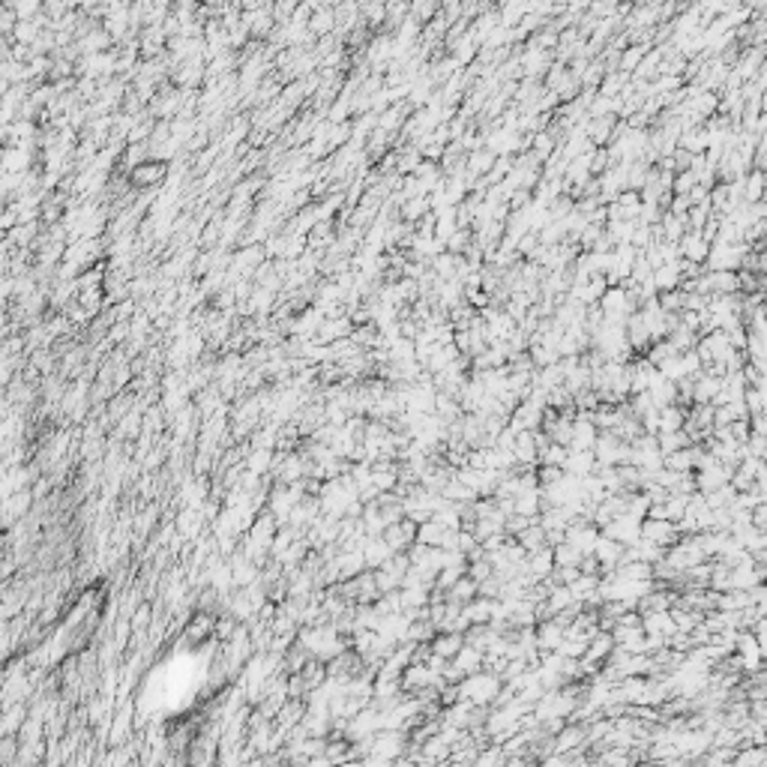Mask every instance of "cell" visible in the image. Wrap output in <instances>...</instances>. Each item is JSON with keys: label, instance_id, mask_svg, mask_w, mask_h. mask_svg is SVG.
<instances>
[{"label": "cell", "instance_id": "cell-12", "mask_svg": "<svg viewBox=\"0 0 767 767\" xmlns=\"http://www.w3.org/2000/svg\"><path fill=\"white\" fill-rule=\"evenodd\" d=\"M513 456L521 465H537V444H534V429H519L513 441Z\"/></svg>", "mask_w": 767, "mask_h": 767}, {"label": "cell", "instance_id": "cell-37", "mask_svg": "<svg viewBox=\"0 0 767 767\" xmlns=\"http://www.w3.org/2000/svg\"><path fill=\"white\" fill-rule=\"evenodd\" d=\"M696 183H698L696 174H692L689 168H687V171H677V174H675V180H671V192H675V195H687V192L696 186Z\"/></svg>", "mask_w": 767, "mask_h": 767}, {"label": "cell", "instance_id": "cell-23", "mask_svg": "<svg viewBox=\"0 0 767 767\" xmlns=\"http://www.w3.org/2000/svg\"><path fill=\"white\" fill-rule=\"evenodd\" d=\"M684 420H687V408H680V404L659 408V432H675L684 425Z\"/></svg>", "mask_w": 767, "mask_h": 767}, {"label": "cell", "instance_id": "cell-33", "mask_svg": "<svg viewBox=\"0 0 767 767\" xmlns=\"http://www.w3.org/2000/svg\"><path fill=\"white\" fill-rule=\"evenodd\" d=\"M567 453H570V450H567L563 444H555V441H551V444H546V446H542V450L537 453V465H561V467H563V459H567Z\"/></svg>", "mask_w": 767, "mask_h": 767}, {"label": "cell", "instance_id": "cell-19", "mask_svg": "<svg viewBox=\"0 0 767 767\" xmlns=\"http://www.w3.org/2000/svg\"><path fill=\"white\" fill-rule=\"evenodd\" d=\"M659 228H663V240L677 243L687 234V222H684V216H677V213H668L666 210L663 216H659Z\"/></svg>", "mask_w": 767, "mask_h": 767}, {"label": "cell", "instance_id": "cell-24", "mask_svg": "<svg viewBox=\"0 0 767 767\" xmlns=\"http://www.w3.org/2000/svg\"><path fill=\"white\" fill-rule=\"evenodd\" d=\"M446 600H459V603H467V600H474L477 596V582L471 579V575H459V579L453 582V588H446Z\"/></svg>", "mask_w": 767, "mask_h": 767}, {"label": "cell", "instance_id": "cell-13", "mask_svg": "<svg viewBox=\"0 0 767 767\" xmlns=\"http://www.w3.org/2000/svg\"><path fill=\"white\" fill-rule=\"evenodd\" d=\"M432 651L438 654V656H444V659H453L456 656V651H459V647L465 645V638H462V633H446V630H438L432 635Z\"/></svg>", "mask_w": 767, "mask_h": 767}, {"label": "cell", "instance_id": "cell-10", "mask_svg": "<svg viewBox=\"0 0 767 767\" xmlns=\"http://www.w3.org/2000/svg\"><path fill=\"white\" fill-rule=\"evenodd\" d=\"M596 471V456L593 450H570L567 459H563V474L572 477H584Z\"/></svg>", "mask_w": 767, "mask_h": 767}, {"label": "cell", "instance_id": "cell-16", "mask_svg": "<svg viewBox=\"0 0 767 767\" xmlns=\"http://www.w3.org/2000/svg\"><path fill=\"white\" fill-rule=\"evenodd\" d=\"M651 282H654L656 291H668V288H677V285H680V267H677V261H668V264H659V267H654Z\"/></svg>", "mask_w": 767, "mask_h": 767}, {"label": "cell", "instance_id": "cell-25", "mask_svg": "<svg viewBox=\"0 0 767 767\" xmlns=\"http://www.w3.org/2000/svg\"><path fill=\"white\" fill-rule=\"evenodd\" d=\"M551 561H555V567H579V561H582V551L572 546V542H558V546H551Z\"/></svg>", "mask_w": 767, "mask_h": 767}, {"label": "cell", "instance_id": "cell-14", "mask_svg": "<svg viewBox=\"0 0 767 767\" xmlns=\"http://www.w3.org/2000/svg\"><path fill=\"white\" fill-rule=\"evenodd\" d=\"M393 555V549L384 542L381 537H369L363 542V561H366V570H378L384 561Z\"/></svg>", "mask_w": 767, "mask_h": 767}, {"label": "cell", "instance_id": "cell-31", "mask_svg": "<svg viewBox=\"0 0 767 767\" xmlns=\"http://www.w3.org/2000/svg\"><path fill=\"white\" fill-rule=\"evenodd\" d=\"M684 291L680 288H668V291H656V306L663 312H680L684 309Z\"/></svg>", "mask_w": 767, "mask_h": 767}, {"label": "cell", "instance_id": "cell-9", "mask_svg": "<svg viewBox=\"0 0 767 767\" xmlns=\"http://www.w3.org/2000/svg\"><path fill=\"white\" fill-rule=\"evenodd\" d=\"M593 441H596V425L588 417H579V414H575V420H572V438H570L567 450H593Z\"/></svg>", "mask_w": 767, "mask_h": 767}, {"label": "cell", "instance_id": "cell-7", "mask_svg": "<svg viewBox=\"0 0 767 767\" xmlns=\"http://www.w3.org/2000/svg\"><path fill=\"white\" fill-rule=\"evenodd\" d=\"M677 249H680V258L696 261V264H705L710 243H708L705 237H701V231H687L684 237L677 240Z\"/></svg>", "mask_w": 767, "mask_h": 767}, {"label": "cell", "instance_id": "cell-3", "mask_svg": "<svg viewBox=\"0 0 767 767\" xmlns=\"http://www.w3.org/2000/svg\"><path fill=\"white\" fill-rule=\"evenodd\" d=\"M642 521L633 519V516H614L612 521H605V525L600 528V534L603 537H609L614 542H621V546H633V542L642 537Z\"/></svg>", "mask_w": 767, "mask_h": 767}, {"label": "cell", "instance_id": "cell-34", "mask_svg": "<svg viewBox=\"0 0 767 767\" xmlns=\"http://www.w3.org/2000/svg\"><path fill=\"white\" fill-rule=\"evenodd\" d=\"M687 498H689V495H668V498L663 500L666 519H668V521H677L680 516L687 513Z\"/></svg>", "mask_w": 767, "mask_h": 767}, {"label": "cell", "instance_id": "cell-38", "mask_svg": "<svg viewBox=\"0 0 767 767\" xmlns=\"http://www.w3.org/2000/svg\"><path fill=\"white\" fill-rule=\"evenodd\" d=\"M750 719L767 729V698H752L750 701Z\"/></svg>", "mask_w": 767, "mask_h": 767}, {"label": "cell", "instance_id": "cell-8", "mask_svg": "<svg viewBox=\"0 0 767 767\" xmlns=\"http://www.w3.org/2000/svg\"><path fill=\"white\" fill-rule=\"evenodd\" d=\"M621 551H624L621 542H614V540L600 534V540L593 542V558L600 561V572H614L617 561H621Z\"/></svg>", "mask_w": 767, "mask_h": 767}, {"label": "cell", "instance_id": "cell-6", "mask_svg": "<svg viewBox=\"0 0 767 767\" xmlns=\"http://www.w3.org/2000/svg\"><path fill=\"white\" fill-rule=\"evenodd\" d=\"M165 174H168V165L162 162V159H153V162H138L135 168H132V186H138V189H153V186H159L165 180Z\"/></svg>", "mask_w": 767, "mask_h": 767}, {"label": "cell", "instance_id": "cell-15", "mask_svg": "<svg viewBox=\"0 0 767 767\" xmlns=\"http://www.w3.org/2000/svg\"><path fill=\"white\" fill-rule=\"evenodd\" d=\"M453 666L459 668L462 675H474V671L483 668V651H479V647H471V645H462L453 656Z\"/></svg>", "mask_w": 767, "mask_h": 767}, {"label": "cell", "instance_id": "cell-26", "mask_svg": "<svg viewBox=\"0 0 767 767\" xmlns=\"http://www.w3.org/2000/svg\"><path fill=\"white\" fill-rule=\"evenodd\" d=\"M438 13H441V0H408V15L417 18L420 24L432 21Z\"/></svg>", "mask_w": 767, "mask_h": 767}, {"label": "cell", "instance_id": "cell-22", "mask_svg": "<svg viewBox=\"0 0 767 767\" xmlns=\"http://www.w3.org/2000/svg\"><path fill=\"white\" fill-rule=\"evenodd\" d=\"M435 633L438 630H435L429 617H414V621H408V630H404V642H432Z\"/></svg>", "mask_w": 767, "mask_h": 767}, {"label": "cell", "instance_id": "cell-39", "mask_svg": "<svg viewBox=\"0 0 767 767\" xmlns=\"http://www.w3.org/2000/svg\"><path fill=\"white\" fill-rule=\"evenodd\" d=\"M750 525L759 528V530H767V504L764 500H759V504L750 509Z\"/></svg>", "mask_w": 767, "mask_h": 767}, {"label": "cell", "instance_id": "cell-17", "mask_svg": "<svg viewBox=\"0 0 767 767\" xmlns=\"http://www.w3.org/2000/svg\"><path fill=\"white\" fill-rule=\"evenodd\" d=\"M666 342L675 348L677 354H684V351H692V348H696L698 333H696V330H689V327H684V324H677L675 330H668V333H666Z\"/></svg>", "mask_w": 767, "mask_h": 767}, {"label": "cell", "instance_id": "cell-20", "mask_svg": "<svg viewBox=\"0 0 767 767\" xmlns=\"http://www.w3.org/2000/svg\"><path fill=\"white\" fill-rule=\"evenodd\" d=\"M734 767H764L767 764V747H740L731 759Z\"/></svg>", "mask_w": 767, "mask_h": 767}, {"label": "cell", "instance_id": "cell-28", "mask_svg": "<svg viewBox=\"0 0 767 767\" xmlns=\"http://www.w3.org/2000/svg\"><path fill=\"white\" fill-rule=\"evenodd\" d=\"M656 446H659V453H675V450H684V446H689V438L680 429L675 432H656Z\"/></svg>", "mask_w": 767, "mask_h": 767}, {"label": "cell", "instance_id": "cell-21", "mask_svg": "<svg viewBox=\"0 0 767 767\" xmlns=\"http://www.w3.org/2000/svg\"><path fill=\"white\" fill-rule=\"evenodd\" d=\"M444 534H446V528L435 519H425L417 525V542H423V546H441Z\"/></svg>", "mask_w": 767, "mask_h": 767}, {"label": "cell", "instance_id": "cell-1", "mask_svg": "<svg viewBox=\"0 0 767 767\" xmlns=\"http://www.w3.org/2000/svg\"><path fill=\"white\" fill-rule=\"evenodd\" d=\"M498 689H500V677L495 675V671H486V668L474 671V675H465L459 680V696L474 701V705H492Z\"/></svg>", "mask_w": 767, "mask_h": 767}, {"label": "cell", "instance_id": "cell-11", "mask_svg": "<svg viewBox=\"0 0 767 767\" xmlns=\"http://www.w3.org/2000/svg\"><path fill=\"white\" fill-rule=\"evenodd\" d=\"M534 638H537L540 651H555V647L563 642V626L555 624L551 617L549 621H540V624H534Z\"/></svg>", "mask_w": 767, "mask_h": 767}, {"label": "cell", "instance_id": "cell-27", "mask_svg": "<svg viewBox=\"0 0 767 767\" xmlns=\"http://www.w3.org/2000/svg\"><path fill=\"white\" fill-rule=\"evenodd\" d=\"M651 48H654V45H626V48L621 51V63H617V69L626 72V76H633L635 66L642 63V57H645Z\"/></svg>", "mask_w": 767, "mask_h": 767}, {"label": "cell", "instance_id": "cell-36", "mask_svg": "<svg viewBox=\"0 0 767 767\" xmlns=\"http://www.w3.org/2000/svg\"><path fill=\"white\" fill-rule=\"evenodd\" d=\"M764 402H767V396H764V387H747V390H743V404H747V411H750V414H755V411H764Z\"/></svg>", "mask_w": 767, "mask_h": 767}, {"label": "cell", "instance_id": "cell-2", "mask_svg": "<svg viewBox=\"0 0 767 767\" xmlns=\"http://www.w3.org/2000/svg\"><path fill=\"white\" fill-rule=\"evenodd\" d=\"M381 540L387 542L393 551H404L414 540H417V521H411L408 516H402L399 521H390V525H384Z\"/></svg>", "mask_w": 767, "mask_h": 767}, {"label": "cell", "instance_id": "cell-18", "mask_svg": "<svg viewBox=\"0 0 767 767\" xmlns=\"http://www.w3.org/2000/svg\"><path fill=\"white\" fill-rule=\"evenodd\" d=\"M462 614L471 624H488V617H492V600H488V596H474V600H467L462 605Z\"/></svg>", "mask_w": 767, "mask_h": 767}, {"label": "cell", "instance_id": "cell-29", "mask_svg": "<svg viewBox=\"0 0 767 767\" xmlns=\"http://www.w3.org/2000/svg\"><path fill=\"white\" fill-rule=\"evenodd\" d=\"M630 81V76H626V72H621V69H614V72H605L603 76V81L596 84V93L600 96H617L624 90V84Z\"/></svg>", "mask_w": 767, "mask_h": 767}, {"label": "cell", "instance_id": "cell-35", "mask_svg": "<svg viewBox=\"0 0 767 767\" xmlns=\"http://www.w3.org/2000/svg\"><path fill=\"white\" fill-rule=\"evenodd\" d=\"M534 474H537V486H551L563 477V467L561 465H537Z\"/></svg>", "mask_w": 767, "mask_h": 767}, {"label": "cell", "instance_id": "cell-32", "mask_svg": "<svg viewBox=\"0 0 767 767\" xmlns=\"http://www.w3.org/2000/svg\"><path fill=\"white\" fill-rule=\"evenodd\" d=\"M603 76H605L603 60H600V57H591V60H588V66L582 69L579 81H582V87H591V90H596V84L603 81Z\"/></svg>", "mask_w": 767, "mask_h": 767}, {"label": "cell", "instance_id": "cell-5", "mask_svg": "<svg viewBox=\"0 0 767 767\" xmlns=\"http://www.w3.org/2000/svg\"><path fill=\"white\" fill-rule=\"evenodd\" d=\"M582 126H584V135H588V141H591L593 147H605V144L612 141V135H614L617 117H614V114H603V117H584Z\"/></svg>", "mask_w": 767, "mask_h": 767}, {"label": "cell", "instance_id": "cell-4", "mask_svg": "<svg viewBox=\"0 0 767 767\" xmlns=\"http://www.w3.org/2000/svg\"><path fill=\"white\" fill-rule=\"evenodd\" d=\"M638 528H642V537L645 540H651V542H656V546H663V549L675 546V542L680 540L675 521H668V519H647L645 516Z\"/></svg>", "mask_w": 767, "mask_h": 767}, {"label": "cell", "instance_id": "cell-30", "mask_svg": "<svg viewBox=\"0 0 767 767\" xmlns=\"http://www.w3.org/2000/svg\"><path fill=\"white\" fill-rule=\"evenodd\" d=\"M516 540L521 542V549H525V551H537V549L546 546V534H542V525H540V521H534V525H528V528L521 530V534H519Z\"/></svg>", "mask_w": 767, "mask_h": 767}]
</instances>
